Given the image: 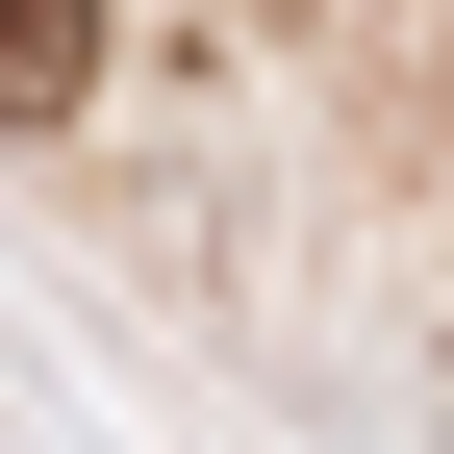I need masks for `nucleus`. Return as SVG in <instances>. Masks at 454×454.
<instances>
[{
    "mask_svg": "<svg viewBox=\"0 0 454 454\" xmlns=\"http://www.w3.org/2000/svg\"><path fill=\"white\" fill-rule=\"evenodd\" d=\"M76 76H101V0H0V127H76Z\"/></svg>",
    "mask_w": 454,
    "mask_h": 454,
    "instance_id": "1",
    "label": "nucleus"
}]
</instances>
